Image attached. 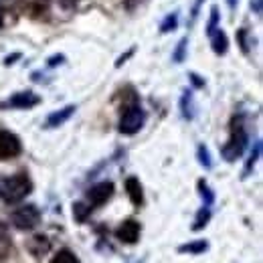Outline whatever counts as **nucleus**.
Instances as JSON below:
<instances>
[{
  "instance_id": "obj_1",
  "label": "nucleus",
  "mask_w": 263,
  "mask_h": 263,
  "mask_svg": "<svg viewBox=\"0 0 263 263\" xmlns=\"http://www.w3.org/2000/svg\"><path fill=\"white\" fill-rule=\"evenodd\" d=\"M33 182L27 172H18L12 176H0V200L6 204H16L31 195Z\"/></svg>"
},
{
  "instance_id": "obj_2",
  "label": "nucleus",
  "mask_w": 263,
  "mask_h": 263,
  "mask_svg": "<svg viewBox=\"0 0 263 263\" xmlns=\"http://www.w3.org/2000/svg\"><path fill=\"white\" fill-rule=\"evenodd\" d=\"M247 130L243 124V116H235L231 120V130H229V140L225 142V146L221 148V156L227 162H235L237 158L243 156L245 148H247Z\"/></svg>"
},
{
  "instance_id": "obj_3",
  "label": "nucleus",
  "mask_w": 263,
  "mask_h": 263,
  "mask_svg": "<svg viewBox=\"0 0 263 263\" xmlns=\"http://www.w3.org/2000/svg\"><path fill=\"white\" fill-rule=\"evenodd\" d=\"M144 122H146V111L140 107V103H132V105L122 109V118H120L118 130L122 134H126V136H132V134L142 130Z\"/></svg>"
},
{
  "instance_id": "obj_4",
  "label": "nucleus",
  "mask_w": 263,
  "mask_h": 263,
  "mask_svg": "<svg viewBox=\"0 0 263 263\" xmlns=\"http://www.w3.org/2000/svg\"><path fill=\"white\" fill-rule=\"evenodd\" d=\"M10 221L16 229L31 231L41 223V211L34 204H23L10 215Z\"/></svg>"
},
{
  "instance_id": "obj_5",
  "label": "nucleus",
  "mask_w": 263,
  "mask_h": 263,
  "mask_svg": "<svg viewBox=\"0 0 263 263\" xmlns=\"http://www.w3.org/2000/svg\"><path fill=\"white\" fill-rule=\"evenodd\" d=\"M23 150V144L16 134L8 130H0V160H10L16 158Z\"/></svg>"
},
{
  "instance_id": "obj_6",
  "label": "nucleus",
  "mask_w": 263,
  "mask_h": 263,
  "mask_svg": "<svg viewBox=\"0 0 263 263\" xmlns=\"http://www.w3.org/2000/svg\"><path fill=\"white\" fill-rule=\"evenodd\" d=\"M111 197H114V182H109V180L98 182L87 191V200L91 206H101Z\"/></svg>"
},
{
  "instance_id": "obj_7",
  "label": "nucleus",
  "mask_w": 263,
  "mask_h": 263,
  "mask_svg": "<svg viewBox=\"0 0 263 263\" xmlns=\"http://www.w3.org/2000/svg\"><path fill=\"white\" fill-rule=\"evenodd\" d=\"M140 233H142L140 223L134 221V219H126V221L116 229V237H118V241H122V243L134 245V243L140 239Z\"/></svg>"
},
{
  "instance_id": "obj_8",
  "label": "nucleus",
  "mask_w": 263,
  "mask_h": 263,
  "mask_svg": "<svg viewBox=\"0 0 263 263\" xmlns=\"http://www.w3.org/2000/svg\"><path fill=\"white\" fill-rule=\"evenodd\" d=\"M41 98L33 93V91H21V93H14L8 101L2 103V107H14V109H29V107H34L39 105Z\"/></svg>"
},
{
  "instance_id": "obj_9",
  "label": "nucleus",
  "mask_w": 263,
  "mask_h": 263,
  "mask_svg": "<svg viewBox=\"0 0 263 263\" xmlns=\"http://www.w3.org/2000/svg\"><path fill=\"white\" fill-rule=\"evenodd\" d=\"M126 193H128L134 206H142L144 204V191H142V184H140V180L136 176L126 178Z\"/></svg>"
},
{
  "instance_id": "obj_10",
  "label": "nucleus",
  "mask_w": 263,
  "mask_h": 263,
  "mask_svg": "<svg viewBox=\"0 0 263 263\" xmlns=\"http://www.w3.org/2000/svg\"><path fill=\"white\" fill-rule=\"evenodd\" d=\"M75 114V105H65L63 109H57V111H53L49 118H47V128H59V126H63L67 120L71 118Z\"/></svg>"
},
{
  "instance_id": "obj_11",
  "label": "nucleus",
  "mask_w": 263,
  "mask_h": 263,
  "mask_svg": "<svg viewBox=\"0 0 263 263\" xmlns=\"http://www.w3.org/2000/svg\"><path fill=\"white\" fill-rule=\"evenodd\" d=\"M49 249H51V243H49V239H47L45 235H36V237H33V239L29 241V251L33 253L34 257L47 255Z\"/></svg>"
},
{
  "instance_id": "obj_12",
  "label": "nucleus",
  "mask_w": 263,
  "mask_h": 263,
  "mask_svg": "<svg viewBox=\"0 0 263 263\" xmlns=\"http://www.w3.org/2000/svg\"><path fill=\"white\" fill-rule=\"evenodd\" d=\"M209 36H211V47H213V51H215L217 55H225L227 49H229V39H227V34L223 33L221 29H217V31H213Z\"/></svg>"
},
{
  "instance_id": "obj_13",
  "label": "nucleus",
  "mask_w": 263,
  "mask_h": 263,
  "mask_svg": "<svg viewBox=\"0 0 263 263\" xmlns=\"http://www.w3.org/2000/svg\"><path fill=\"white\" fill-rule=\"evenodd\" d=\"M209 249V241L204 239H197V241H191V243H184L178 247V253H189V255H200Z\"/></svg>"
},
{
  "instance_id": "obj_14",
  "label": "nucleus",
  "mask_w": 263,
  "mask_h": 263,
  "mask_svg": "<svg viewBox=\"0 0 263 263\" xmlns=\"http://www.w3.org/2000/svg\"><path fill=\"white\" fill-rule=\"evenodd\" d=\"M91 204L89 202H83V200H77V202H73V217H75V221L77 223H85L87 221V217L91 215Z\"/></svg>"
},
{
  "instance_id": "obj_15",
  "label": "nucleus",
  "mask_w": 263,
  "mask_h": 263,
  "mask_svg": "<svg viewBox=\"0 0 263 263\" xmlns=\"http://www.w3.org/2000/svg\"><path fill=\"white\" fill-rule=\"evenodd\" d=\"M180 111H182L184 120H193L195 118V105H193V93L191 91L182 93V98H180Z\"/></svg>"
},
{
  "instance_id": "obj_16",
  "label": "nucleus",
  "mask_w": 263,
  "mask_h": 263,
  "mask_svg": "<svg viewBox=\"0 0 263 263\" xmlns=\"http://www.w3.org/2000/svg\"><path fill=\"white\" fill-rule=\"evenodd\" d=\"M211 221V206H202L195 217V223H193V231H202Z\"/></svg>"
},
{
  "instance_id": "obj_17",
  "label": "nucleus",
  "mask_w": 263,
  "mask_h": 263,
  "mask_svg": "<svg viewBox=\"0 0 263 263\" xmlns=\"http://www.w3.org/2000/svg\"><path fill=\"white\" fill-rule=\"evenodd\" d=\"M259 154H261V142L257 140V142H255V148H253V152H251V156H249V160H247V164H245V170H243V178H247V176L251 174V170H253L255 162L259 160Z\"/></svg>"
},
{
  "instance_id": "obj_18",
  "label": "nucleus",
  "mask_w": 263,
  "mask_h": 263,
  "mask_svg": "<svg viewBox=\"0 0 263 263\" xmlns=\"http://www.w3.org/2000/svg\"><path fill=\"white\" fill-rule=\"evenodd\" d=\"M51 263H81V261H79V257L71 249H61V251L55 253V257L51 259Z\"/></svg>"
},
{
  "instance_id": "obj_19",
  "label": "nucleus",
  "mask_w": 263,
  "mask_h": 263,
  "mask_svg": "<svg viewBox=\"0 0 263 263\" xmlns=\"http://www.w3.org/2000/svg\"><path fill=\"white\" fill-rule=\"evenodd\" d=\"M198 193H200V198H202L204 206H211L215 202V195H213V191L209 189V184L204 180H198Z\"/></svg>"
},
{
  "instance_id": "obj_20",
  "label": "nucleus",
  "mask_w": 263,
  "mask_h": 263,
  "mask_svg": "<svg viewBox=\"0 0 263 263\" xmlns=\"http://www.w3.org/2000/svg\"><path fill=\"white\" fill-rule=\"evenodd\" d=\"M197 156H198V162L204 166V168H211L213 166V162H211V156H209V148L206 146H198V150H197Z\"/></svg>"
},
{
  "instance_id": "obj_21",
  "label": "nucleus",
  "mask_w": 263,
  "mask_h": 263,
  "mask_svg": "<svg viewBox=\"0 0 263 263\" xmlns=\"http://www.w3.org/2000/svg\"><path fill=\"white\" fill-rule=\"evenodd\" d=\"M176 21H178V14L174 12V14H170V16H166L164 23H162V27H160V31L162 33H170V31H174L176 29Z\"/></svg>"
},
{
  "instance_id": "obj_22",
  "label": "nucleus",
  "mask_w": 263,
  "mask_h": 263,
  "mask_svg": "<svg viewBox=\"0 0 263 263\" xmlns=\"http://www.w3.org/2000/svg\"><path fill=\"white\" fill-rule=\"evenodd\" d=\"M217 27H219V10H217V6H213V8H211V18H209L206 33L211 34L213 31H217Z\"/></svg>"
},
{
  "instance_id": "obj_23",
  "label": "nucleus",
  "mask_w": 263,
  "mask_h": 263,
  "mask_svg": "<svg viewBox=\"0 0 263 263\" xmlns=\"http://www.w3.org/2000/svg\"><path fill=\"white\" fill-rule=\"evenodd\" d=\"M184 49H186V39L180 41V45H178V49H176V53H174V61H176V63H180V61L184 59Z\"/></svg>"
},
{
  "instance_id": "obj_24",
  "label": "nucleus",
  "mask_w": 263,
  "mask_h": 263,
  "mask_svg": "<svg viewBox=\"0 0 263 263\" xmlns=\"http://www.w3.org/2000/svg\"><path fill=\"white\" fill-rule=\"evenodd\" d=\"M237 39H239V45L245 53H249V45H247V31H239L237 33Z\"/></svg>"
},
{
  "instance_id": "obj_25",
  "label": "nucleus",
  "mask_w": 263,
  "mask_h": 263,
  "mask_svg": "<svg viewBox=\"0 0 263 263\" xmlns=\"http://www.w3.org/2000/svg\"><path fill=\"white\" fill-rule=\"evenodd\" d=\"M191 79H193V83H195V85H197V87H202V85H204V81H202V79H200V77H197V75H195V73H191Z\"/></svg>"
},
{
  "instance_id": "obj_26",
  "label": "nucleus",
  "mask_w": 263,
  "mask_h": 263,
  "mask_svg": "<svg viewBox=\"0 0 263 263\" xmlns=\"http://www.w3.org/2000/svg\"><path fill=\"white\" fill-rule=\"evenodd\" d=\"M255 12H261V0H255Z\"/></svg>"
},
{
  "instance_id": "obj_27",
  "label": "nucleus",
  "mask_w": 263,
  "mask_h": 263,
  "mask_svg": "<svg viewBox=\"0 0 263 263\" xmlns=\"http://www.w3.org/2000/svg\"><path fill=\"white\" fill-rule=\"evenodd\" d=\"M237 2H239V0H227V4H229L231 8H235V6H237Z\"/></svg>"
},
{
  "instance_id": "obj_28",
  "label": "nucleus",
  "mask_w": 263,
  "mask_h": 263,
  "mask_svg": "<svg viewBox=\"0 0 263 263\" xmlns=\"http://www.w3.org/2000/svg\"><path fill=\"white\" fill-rule=\"evenodd\" d=\"M0 29H2V16H0Z\"/></svg>"
}]
</instances>
